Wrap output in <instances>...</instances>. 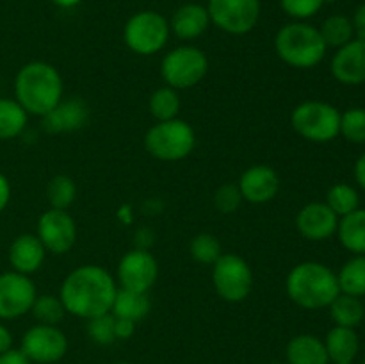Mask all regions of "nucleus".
I'll return each mask as SVG.
<instances>
[{
    "label": "nucleus",
    "instance_id": "26",
    "mask_svg": "<svg viewBox=\"0 0 365 364\" xmlns=\"http://www.w3.org/2000/svg\"><path fill=\"white\" fill-rule=\"evenodd\" d=\"M29 114L14 98H0V141L18 138L25 131Z\"/></svg>",
    "mask_w": 365,
    "mask_h": 364
},
{
    "label": "nucleus",
    "instance_id": "18",
    "mask_svg": "<svg viewBox=\"0 0 365 364\" xmlns=\"http://www.w3.org/2000/svg\"><path fill=\"white\" fill-rule=\"evenodd\" d=\"M89 120V107L81 98L61 100L48 114L43 116V127L50 134L75 132L84 127Z\"/></svg>",
    "mask_w": 365,
    "mask_h": 364
},
{
    "label": "nucleus",
    "instance_id": "2",
    "mask_svg": "<svg viewBox=\"0 0 365 364\" xmlns=\"http://www.w3.org/2000/svg\"><path fill=\"white\" fill-rule=\"evenodd\" d=\"M59 70L46 61H31L14 77V100L32 116H45L63 100Z\"/></svg>",
    "mask_w": 365,
    "mask_h": 364
},
{
    "label": "nucleus",
    "instance_id": "3",
    "mask_svg": "<svg viewBox=\"0 0 365 364\" xmlns=\"http://www.w3.org/2000/svg\"><path fill=\"white\" fill-rule=\"evenodd\" d=\"M285 291L292 303L307 310L324 309L341 293L337 273L317 261L299 263L285 278Z\"/></svg>",
    "mask_w": 365,
    "mask_h": 364
},
{
    "label": "nucleus",
    "instance_id": "27",
    "mask_svg": "<svg viewBox=\"0 0 365 364\" xmlns=\"http://www.w3.org/2000/svg\"><path fill=\"white\" fill-rule=\"evenodd\" d=\"M339 289L344 295L365 296V256H353L337 273Z\"/></svg>",
    "mask_w": 365,
    "mask_h": 364
},
{
    "label": "nucleus",
    "instance_id": "40",
    "mask_svg": "<svg viewBox=\"0 0 365 364\" xmlns=\"http://www.w3.org/2000/svg\"><path fill=\"white\" fill-rule=\"evenodd\" d=\"M0 364H32L27 357L24 355L21 350H7V352L0 353Z\"/></svg>",
    "mask_w": 365,
    "mask_h": 364
},
{
    "label": "nucleus",
    "instance_id": "22",
    "mask_svg": "<svg viewBox=\"0 0 365 364\" xmlns=\"http://www.w3.org/2000/svg\"><path fill=\"white\" fill-rule=\"evenodd\" d=\"M287 364H330L323 339L314 334H299L289 341Z\"/></svg>",
    "mask_w": 365,
    "mask_h": 364
},
{
    "label": "nucleus",
    "instance_id": "41",
    "mask_svg": "<svg viewBox=\"0 0 365 364\" xmlns=\"http://www.w3.org/2000/svg\"><path fill=\"white\" fill-rule=\"evenodd\" d=\"M11 202V182L6 175L0 171V213L6 211V207Z\"/></svg>",
    "mask_w": 365,
    "mask_h": 364
},
{
    "label": "nucleus",
    "instance_id": "49",
    "mask_svg": "<svg viewBox=\"0 0 365 364\" xmlns=\"http://www.w3.org/2000/svg\"><path fill=\"white\" fill-rule=\"evenodd\" d=\"M362 364H365V357H364V363Z\"/></svg>",
    "mask_w": 365,
    "mask_h": 364
},
{
    "label": "nucleus",
    "instance_id": "12",
    "mask_svg": "<svg viewBox=\"0 0 365 364\" xmlns=\"http://www.w3.org/2000/svg\"><path fill=\"white\" fill-rule=\"evenodd\" d=\"M159 277V263L150 250L132 248L118 263L116 284L121 289L148 293Z\"/></svg>",
    "mask_w": 365,
    "mask_h": 364
},
{
    "label": "nucleus",
    "instance_id": "13",
    "mask_svg": "<svg viewBox=\"0 0 365 364\" xmlns=\"http://www.w3.org/2000/svg\"><path fill=\"white\" fill-rule=\"evenodd\" d=\"M38 289L29 275L18 271L0 273V321L16 320L31 313Z\"/></svg>",
    "mask_w": 365,
    "mask_h": 364
},
{
    "label": "nucleus",
    "instance_id": "29",
    "mask_svg": "<svg viewBox=\"0 0 365 364\" xmlns=\"http://www.w3.org/2000/svg\"><path fill=\"white\" fill-rule=\"evenodd\" d=\"M319 32L327 46H334V49H341L346 43L355 39L351 18L344 16V14H331V16H328L321 24Z\"/></svg>",
    "mask_w": 365,
    "mask_h": 364
},
{
    "label": "nucleus",
    "instance_id": "43",
    "mask_svg": "<svg viewBox=\"0 0 365 364\" xmlns=\"http://www.w3.org/2000/svg\"><path fill=\"white\" fill-rule=\"evenodd\" d=\"M13 346V334L9 332V328L0 321V353L7 352Z\"/></svg>",
    "mask_w": 365,
    "mask_h": 364
},
{
    "label": "nucleus",
    "instance_id": "32",
    "mask_svg": "<svg viewBox=\"0 0 365 364\" xmlns=\"http://www.w3.org/2000/svg\"><path fill=\"white\" fill-rule=\"evenodd\" d=\"M189 253L192 261L200 264H214L221 256H223V246L220 239L210 232H202L196 234L189 243Z\"/></svg>",
    "mask_w": 365,
    "mask_h": 364
},
{
    "label": "nucleus",
    "instance_id": "25",
    "mask_svg": "<svg viewBox=\"0 0 365 364\" xmlns=\"http://www.w3.org/2000/svg\"><path fill=\"white\" fill-rule=\"evenodd\" d=\"M328 309H330L331 320L339 327L356 328L365 318V303L362 300L359 296L344 295V293H339Z\"/></svg>",
    "mask_w": 365,
    "mask_h": 364
},
{
    "label": "nucleus",
    "instance_id": "20",
    "mask_svg": "<svg viewBox=\"0 0 365 364\" xmlns=\"http://www.w3.org/2000/svg\"><path fill=\"white\" fill-rule=\"evenodd\" d=\"M210 16L207 6L198 2H185L173 13L170 20V31L182 41H192L207 32Z\"/></svg>",
    "mask_w": 365,
    "mask_h": 364
},
{
    "label": "nucleus",
    "instance_id": "4",
    "mask_svg": "<svg viewBox=\"0 0 365 364\" xmlns=\"http://www.w3.org/2000/svg\"><path fill=\"white\" fill-rule=\"evenodd\" d=\"M327 43L319 29L307 21H291L278 29L274 36V52L287 66L310 70L327 56Z\"/></svg>",
    "mask_w": 365,
    "mask_h": 364
},
{
    "label": "nucleus",
    "instance_id": "42",
    "mask_svg": "<svg viewBox=\"0 0 365 364\" xmlns=\"http://www.w3.org/2000/svg\"><path fill=\"white\" fill-rule=\"evenodd\" d=\"M353 173H355V181L360 188L365 189V152L356 159L355 168H353Z\"/></svg>",
    "mask_w": 365,
    "mask_h": 364
},
{
    "label": "nucleus",
    "instance_id": "10",
    "mask_svg": "<svg viewBox=\"0 0 365 364\" xmlns=\"http://www.w3.org/2000/svg\"><path fill=\"white\" fill-rule=\"evenodd\" d=\"M210 24L232 36H245L257 27L260 0H209Z\"/></svg>",
    "mask_w": 365,
    "mask_h": 364
},
{
    "label": "nucleus",
    "instance_id": "14",
    "mask_svg": "<svg viewBox=\"0 0 365 364\" xmlns=\"http://www.w3.org/2000/svg\"><path fill=\"white\" fill-rule=\"evenodd\" d=\"M36 236L43 243L46 252L63 256L70 252L77 241V223L68 211L50 207L39 216Z\"/></svg>",
    "mask_w": 365,
    "mask_h": 364
},
{
    "label": "nucleus",
    "instance_id": "30",
    "mask_svg": "<svg viewBox=\"0 0 365 364\" xmlns=\"http://www.w3.org/2000/svg\"><path fill=\"white\" fill-rule=\"evenodd\" d=\"M77 198V184L68 175H56L46 184V200L53 209L68 211Z\"/></svg>",
    "mask_w": 365,
    "mask_h": 364
},
{
    "label": "nucleus",
    "instance_id": "9",
    "mask_svg": "<svg viewBox=\"0 0 365 364\" xmlns=\"http://www.w3.org/2000/svg\"><path fill=\"white\" fill-rule=\"evenodd\" d=\"M253 270L237 253H225L212 264V284L217 296L228 303L245 302L253 291Z\"/></svg>",
    "mask_w": 365,
    "mask_h": 364
},
{
    "label": "nucleus",
    "instance_id": "19",
    "mask_svg": "<svg viewBox=\"0 0 365 364\" xmlns=\"http://www.w3.org/2000/svg\"><path fill=\"white\" fill-rule=\"evenodd\" d=\"M46 250L36 234H20L13 239L7 252L13 271L31 277L32 273L41 270L46 259Z\"/></svg>",
    "mask_w": 365,
    "mask_h": 364
},
{
    "label": "nucleus",
    "instance_id": "35",
    "mask_svg": "<svg viewBox=\"0 0 365 364\" xmlns=\"http://www.w3.org/2000/svg\"><path fill=\"white\" fill-rule=\"evenodd\" d=\"M114 321H116V318L113 316V313H107L102 314V316L88 320V335L91 338V341L102 346H107L116 341Z\"/></svg>",
    "mask_w": 365,
    "mask_h": 364
},
{
    "label": "nucleus",
    "instance_id": "44",
    "mask_svg": "<svg viewBox=\"0 0 365 364\" xmlns=\"http://www.w3.org/2000/svg\"><path fill=\"white\" fill-rule=\"evenodd\" d=\"M52 4H56L57 7H63V9H70V7L78 6L82 0H50Z\"/></svg>",
    "mask_w": 365,
    "mask_h": 364
},
{
    "label": "nucleus",
    "instance_id": "11",
    "mask_svg": "<svg viewBox=\"0 0 365 364\" xmlns=\"http://www.w3.org/2000/svg\"><path fill=\"white\" fill-rule=\"evenodd\" d=\"M20 350L31 363L53 364L68 352V338L57 325L38 323L21 338Z\"/></svg>",
    "mask_w": 365,
    "mask_h": 364
},
{
    "label": "nucleus",
    "instance_id": "37",
    "mask_svg": "<svg viewBox=\"0 0 365 364\" xmlns=\"http://www.w3.org/2000/svg\"><path fill=\"white\" fill-rule=\"evenodd\" d=\"M242 203L241 191H239L237 184H228L220 186L214 193V207L220 211L221 214H232L239 209V206Z\"/></svg>",
    "mask_w": 365,
    "mask_h": 364
},
{
    "label": "nucleus",
    "instance_id": "33",
    "mask_svg": "<svg viewBox=\"0 0 365 364\" xmlns=\"http://www.w3.org/2000/svg\"><path fill=\"white\" fill-rule=\"evenodd\" d=\"M32 316L38 320V323L43 325H59L63 321L66 309L61 302L59 295H38L31 309Z\"/></svg>",
    "mask_w": 365,
    "mask_h": 364
},
{
    "label": "nucleus",
    "instance_id": "8",
    "mask_svg": "<svg viewBox=\"0 0 365 364\" xmlns=\"http://www.w3.org/2000/svg\"><path fill=\"white\" fill-rule=\"evenodd\" d=\"M170 21L157 11H138L123 27V41L134 54L143 57L160 52L170 41Z\"/></svg>",
    "mask_w": 365,
    "mask_h": 364
},
{
    "label": "nucleus",
    "instance_id": "1",
    "mask_svg": "<svg viewBox=\"0 0 365 364\" xmlns=\"http://www.w3.org/2000/svg\"><path fill=\"white\" fill-rule=\"evenodd\" d=\"M116 278L98 264H82L64 277L59 298L71 316L91 320L110 313L116 296Z\"/></svg>",
    "mask_w": 365,
    "mask_h": 364
},
{
    "label": "nucleus",
    "instance_id": "48",
    "mask_svg": "<svg viewBox=\"0 0 365 364\" xmlns=\"http://www.w3.org/2000/svg\"><path fill=\"white\" fill-rule=\"evenodd\" d=\"M273 364H287V363H273Z\"/></svg>",
    "mask_w": 365,
    "mask_h": 364
},
{
    "label": "nucleus",
    "instance_id": "7",
    "mask_svg": "<svg viewBox=\"0 0 365 364\" xmlns=\"http://www.w3.org/2000/svg\"><path fill=\"white\" fill-rule=\"evenodd\" d=\"M209 74V57L195 45H180L160 61V77L166 86L184 91L198 86Z\"/></svg>",
    "mask_w": 365,
    "mask_h": 364
},
{
    "label": "nucleus",
    "instance_id": "16",
    "mask_svg": "<svg viewBox=\"0 0 365 364\" xmlns=\"http://www.w3.org/2000/svg\"><path fill=\"white\" fill-rule=\"evenodd\" d=\"M339 216L324 202H310L296 214V228L309 241H327L337 234Z\"/></svg>",
    "mask_w": 365,
    "mask_h": 364
},
{
    "label": "nucleus",
    "instance_id": "36",
    "mask_svg": "<svg viewBox=\"0 0 365 364\" xmlns=\"http://www.w3.org/2000/svg\"><path fill=\"white\" fill-rule=\"evenodd\" d=\"M280 6L287 16L296 21H305L323 9L324 0H280Z\"/></svg>",
    "mask_w": 365,
    "mask_h": 364
},
{
    "label": "nucleus",
    "instance_id": "39",
    "mask_svg": "<svg viewBox=\"0 0 365 364\" xmlns=\"http://www.w3.org/2000/svg\"><path fill=\"white\" fill-rule=\"evenodd\" d=\"M351 24L353 31H355V38L365 41V4L356 7L355 14H353L351 18Z\"/></svg>",
    "mask_w": 365,
    "mask_h": 364
},
{
    "label": "nucleus",
    "instance_id": "24",
    "mask_svg": "<svg viewBox=\"0 0 365 364\" xmlns=\"http://www.w3.org/2000/svg\"><path fill=\"white\" fill-rule=\"evenodd\" d=\"M150 309H152V300H150L148 293L118 288L110 313H113L114 318H123V320H130L138 323L143 318H146Z\"/></svg>",
    "mask_w": 365,
    "mask_h": 364
},
{
    "label": "nucleus",
    "instance_id": "46",
    "mask_svg": "<svg viewBox=\"0 0 365 364\" xmlns=\"http://www.w3.org/2000/svg\"><path fill=\"white\" fill-rule=\"evenodd\" d=\"M187 2H198V0H187Z\"/></svg>",
    "mask_w": 365,
    "mask_h": 364
},
{
    "label": "nucleus",
    "instance_id": "23",
    "mask_svg": "<svg viewBox=\"0 0 365 364\" xmlns=\"http://www.w3.org/2000/svg\"><path fill=\"white\" fill-rule=\"evenodd\" d=\"M337 236L341 245L355 256H365V209L339 218Z\"/></svg>",
    "mask_w": 365,
    "mask_h": 364
},
{
    "label": "nucleus",
    "instance_id": "17",
    "mask_svg": "<svg viewBox=\"0 0 365 364\" xmlns=\"http://www.w3.org/2000/svg\"><path fill=\"white\" fill-rule=\"evenodd\" d=\"M331 75L344 86H360L365 82V41L351 39L337 49L331 57Z\"/></svg>",
    "mask_w": 365,
    "mask_h": 364
},
{
    "label": "nucleus",
    "instance_id": "38",
    "mask_svg": "<svg viewBox=\"0 0 365 364\" xmlns=\"http://www.w3.org/2000/svg\"><path fill=\"white\" fill-rule=\"evenodd\" d=\"M135 332V321L123 320V318H116L114 321V334L116 339H130Z\"/></svg>",
    "mask_w": 365,
    "mask_h": 364
},
{
    "label": "nucleus",
    "instance_id": "6",
    "mask_svg": "<svg viewBox=\"0 0 365 364\" xmlns=\"http://www.w3.org/2000/svg\"><path fill=\"white\" fill-rule=\"evenodd\" d=\"M291 125L310 143H330L341 134V111L323 100H305L291 113Z\"/></svg>",
    "mask_w": 365,
    "mask_h": 364
},
{
    "label": "nucleus",
    "instance_id": "45",
    "mask_svg": "<svg viewBox=\"0 0 365 364\" xmlns=\"http://www.w3.org/2000/svg\"><path fill=\"white\" fill-rule=\"evenodd\" d=\"M334 2H337V0H324V4H334Z\"/></svg>",
    "mask_w": 365,
    "mask_h": 364
},
{
    "label": "nucleus",
    "instance_id": "47",
    "mask_svg": "<svg viewBox=\"0 0 365 364\" xmlns=\"http://www.w3.org/2000/svg\"><path fill=\"white\" fill-rule=\"evenodd\" d=\"M118 364H130V363H125V360H123V363H118Z\"/></svg>",
    "mask_w": 365,
    "mask_h": 364
},
{
    "label": "nucleus",
    "instance_id": "34",
    "mask_svg": "<svg viewBox=\"0 0 365 364\" xmlns=\"http://www.w3.org/2000/svg\"><path fill=\"white\" fill-rule=\"evenodd\" d=\"M346 141L364 145L365 143V109L364 107H349L341 113V134Z\"/></svg>",
    "mask_w": 365,
    "mask_h": 364
},
{
    "label": "nucleus",
    "instance_id": "5",
    "mask_svg": "<svg viewBox=\"0 0 365 364\" xmlns=\"http://www.w3.org/2000/svg\"><path fill=\"white\" fill-rule=\"evenodd\" d=\"M196 146V132L189 121L173 118L155 121L145 134V148L153 159L177 163L192 153Z\"/></svg>",
    "mask_w": 365,
    "mask_h": 364
},
{
    "label": "nucleus",
    "instance_id": "15",
    "mask_svg": "<svg viewBox=\"0 0 365 364\" xmlns=\"http://www.w3.org/2000/svg\"><path fill=\"white\" fill-rule=\"evenodd\" d=\"M280 175L269 164H253L242 171L237 182L242 200L255 206L271 202L280 191Z\"/></svg>",
    "mask_w": 365,
    "mask_h": 364
},
{
    "label": "nucleus",
    "instance_id": "21",
    "mask_svg": "<svg viewBox=\"0 0 365 364\" xmlns=\"http://www.w3.org/2000/svg\"><path fill=\"white\" fill-rule=\"evenodd\" d=\"M324 346L330 363L334 364H353L355 357L359 355L360 339L355 328L339 327L335 325L330 328L324 338Z\"/></svg>",
    "mask_w": 365,
    "mask_h": 364
},
{
    "label": "nucleus",
    "instance_id": "31",
    "mask_svg": "<svg viewBox=\"0 0 365 364\" xmlns=\"http://www.w3.org/2000/svg\"><path fill=\"white\" fill-rule=\"evenodd\" d=\"M328 207L337 214L339 218L346 216V214L353 213L360 207V196L353 186L346 184V182H337L331 186L327 193V200H324Z\"/></svg>",
    "mask_w": 365,
    "mask_h": 364
},
{
    "label": "nucleus",
    "instance_id": "28",
    "mask_svg": "<svg viewBox=\"0 0 365 364\" xmlns=\"http://www.w3.org/2000/svg\"><path fill=\"white\" fill-rule=\"evenodd\" d=\"M182 109V100L178 95V89L171 86H163L157 88L148 98V111L155 121H166L178 118Z\"/></svg>",
    "mask_w": 365,
    "mask_h": 364
}]
</instances>
